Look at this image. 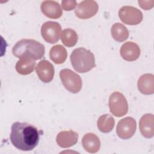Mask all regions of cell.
<instances>
[{
    "instance_id": "cell-4",
    "label": "cell",
    "mask_w": 154,
    "mask_h": 154,
    "mask_svg": "<svg viewBox=\"0 0 154 154\" xmlns=\"http://www.w3.org/2000/svg\"><path fill=\"white\" fill-rule=\"evenodd\" d=\"M60 77L64 87L70 93H77L82 88V79L79 75L70 69H64L60 71Z\"/></svg>"
},
{
    "instance_id": "cell-11",
    "label": "cell",
    "mask_w": 154,
    "mask_h": 154,
    "mask_svg": "<svg viewBox=\"0 0 154 154\" xmlns=\"http://www.w3.org/2000/svg\"><path fill=\"white\" fill-rule=\"evenodd\" d=\"M121 57L128 61H133L138 58L140 55V48L132 42H127L123 44L120 49Z\"/></svg>"
},
{
    "instance_id": "cell-22",
    "label": "cell",
    "mask_w": 154,
    "mask_h": 154,
    "mask_svg": "<svg viewBox=\"0 0 154 154\" xmlns=\"http://www.w3.org/2000/svg\"><path fill=\"white\" fill-rule=\"evenodd\" d=\"M77 2L76 1H69L63 0L61 1V6L65 11H71L73 10L77 5Z\"/></svg>"
},
{
    "instance_id": "cell-6",
    "label": "cell",
    "mask_w": 154,
    "mask_h": 154,
    "mask_svg": "<svg viewBox=\"0 0 154 154\" xmlns=\"http://www.w3.org/2000/svg\"><path fill=\"white\" fill-rule=\"evenodd\" d=\"M120 20L127 25H135L143 20V13L138 8L132 6H123L119 11Z\"/></svg>"
},
{
    "instance_id": "cell-9",
    "label": "cell",
    "mask_w": 154,
    "mask_h": 154,
    "mask_svg": "<svg viewBox=\"0 0 154 154\" xmlns=\"http://www.w3.org/2000/svg\"><path fill=\"white\" fill-rule=\"evenodd\" d=\"M98 9V4L95 1L85 0L77 5L75 13L78 18L86 19L94 16L97 13Z\"/></svg>"
},
{
    "instance_id": "cell-16",
    "label": "cell",
    "mask_w": 154,
    "mask_h": 154,
    "mask_svg": "<svg viewBox=\"0 0 154 154\" xmlns=\"http://www.w3.org/2000/svg\"><path fill=\"white\" fill-rule=\"evenodd\" d=\"M138 90L144 94H152L154 93V76L146 73L141 76L137 82Z\"/></svg>"
},
{
    "instance_id": "cell-14",
    "label": "cell",
    "mask_w": 154,
    "mask_h": 154,
    "mask_svg": "<svg viewBox=\"0 0 154 154\" xmlns=\"http://www.w3.org/2000/svg\"><path fill=\"white\" fill-rule=\"evenodd\" d=\"M154 117L152 114L143 115L139 122V128L141 135L147 138H150L154 135Z\"/></svg>"
},
{
    "instance_id": "cell-8",
    "label": "cell",
    "mask_w": 154,
    "mask_h": 154,
    "mask_svg": "<svg viewBox=\"0 0 154 154\" xmlns=\"http://www.w3.org/2000/svg\"><path fill=\"white\" fill-rule=\"evenodd\" d=\"M136 129L137 123L135 119L131 117H127L118 122L116 127V133L120 138L127 140L134 135Z\"/></svg>"
},
{
    "instance_id": "cell-18",
    "label": "cell",
    "mask_w": 154,
    "mask_h": 154,
    "mask_svg": "<svg viewBox=\"0 0 154 154\" xmlns=\"http://www.w3.org/2000/svg\"><path fill=\"white\" fill-rule=\"evenodd\" d=\"M67 57L66 49L61 45H57L51 48L49 52L51 60L55 64H60L63 63Z\"/></svg>"
},
{
    "instance_id": "cell-3",
    "label": "cell",
    "mask_w": 154,
    "mask_h": 154,
    "mask_svg": "<svg viewBox=\"0 0 154 154\" xmlns=\"http://www.w3.org/2000/svg\"><path fill=\"white\" fill-rule=\"evenodd\" d=\"M70 58L73 69L77 72H89L96 66L93 54L84 48H78L74 49Z\"/></svg>"
},
{
    "instance_id": "cell-15",
    "label": "cell",
    "mask_w": 154,
    "mask_h": 154,
    "mask_svg": "<svg viewBox=\"0 0 154 154\" xmlns=\"http://www.w3.org/2000/svg\"><path fill=\"white\" fill-rule=\"evenodd\" d=\"M82 144L88 153H94L99 151L100 147V141L98 137L93 133H87L84 135L82 139Z\"/></svg>"
},
{
    "instance_id": "cell-2",
    "label": "cell",
    "mask_w": 154,
    "mask_h": 154,
    "mask_svg": "<svg viewBox=\"0 0 154 154\" xmlns=\"http://www.w3.org/2000/svg\"><path fill=\"white\" fill-rule=\"evenodd\" d=\"M13 54L19 58H26L37 60L44 57L45 48L41 43L32 39H22L12 49Z\"/></svg>"
},
{
    "instance_id": "cell-20",
    "label": "cell",
    "mask_w": 154,
    "mask_h": 154,
    "mask_svg": "<svg viewBox=\"0 0 154 154\" xmlns=\"http://www.w3.org/2000/svg\"><path fill=\"white\" fill-rule=\"evenodd\" d=\"M114 119L111 115L106 114L99 117L98 119L97 125L100 131L103 133L111 132L114 127Z\"/></svg>"
},
{
    "instance_id": "cell-13",
    "label": "cell",
    "mask_w": 154,
    "mask_h": 154,
    "mask_svg": "<svg viewBox=\"0 0 154 154\" xmlns=\"http://www.w3.org/2000/svg\"><path fill=\"white\" fill-rule=\"evenodd\" d=\"M40 8L43 14L51 19L60 18L63 14L60 4L55 1H44Z\"/></svg>"
},
{
    "instance_id": "cell-10",
    "label": "cell",
    "mask_w": 154,
    "mask_h": 154,
    "mask_svg": "<svg viewBox=\"0 0 154 154\" xmlns=\"http://www.w3.org/2000/svg\"><path fill=\"white\" fill-rule=\"evenodd\" d=\"M36 73L39 79L45 83L51 82L54 76V67L48 60H41L35 67Z\"/></svg>"
},
{
    "instance_id": "cell-19",
    "label": "cell",
    "mask_w": 154,
    "mask_h": 154,
    "mask_svg": "<svg viewBox=\"0 0 154 154\" xmlns=\"http://www.w3.org/2000/svg\"><path fill=\"white\" fill-rule=\"evenodd\" d=\"M112 38L117 42L125 41L129 37V31L127 28L120 23H116L112 25L111 29Z\"/></svg>"
},
{
    "instance_id": "cell-23",
    "label": "cell",
    "mask_w": 154,
    "mask_h": 154,
    "mask_svg": "<svg viewBox=\"0 0 154 154\" xmlns=\"http://www.w3.org/2000/svg\"><path fill=\"white\" fill-rule=\"evenodd\" d=\"M139 5L144 10H148L153 7L154 1H138Z\"/></svg>"
},
{
    "instance_id": "cell-5",
    "label": "cell",
    "mask_w": 154,
    "mask_h": 154,
    "mask_svg": "<svg viewBox=\"0 0 154 154\" xmlns=\"http://www.w3.org/2000/svg\"><path fill=\"white\" fill-rule=\"evenodd\" d=\"M109 108L111 112L116 117H122L126 114L128 103L125 96L119 91L111 94L109 98Z\"/></svg>"
},
{
    "instance_id": "cell-21",
    "label": "cell",
    "mask_w": 154,
    "mask_h": 154,
    "mask_svg": "<svg viewBox=\"0 0 154 154\" xmlns=\"http://www.w3.org/2000/svg\"><path fill=\"white\" fill-rule=\"evenodd\" d=\"M61 39L63 43L67 47L74 46L78 41V34L71 28L64 29L61 34Z\"/></svg>"
},
{
    "instance_id": "cell-7",
    "label": "cell",
    "mask_w": 154,
    "mask_h": 154,
    "mask_svg": "<svg viewBox=\"0 0 154 154\" xmlns=\"http://www.w3.org/2000/svg\"><path fill=\"white\" fill-rule=\"evenodd\" d=\"M61 26L59 23L53 21L45 22L41 27V34L44 40L49 43H57L60 38Z\"/></svg>"
},
{
    "instance_id": "cell-17",
    "label": "cell",
    "mask_w": 154,
    "mask_h": 154,
    "mask_svg": "<svg viewBox=\"0 0 154 154\" xmlns=\"http://www.w3.org/2000/svg\"><path fill=\"white\" fill-rule=\"evenodd\" d=\"M36 63L35 60L30 58H20L16 64V70L20 75H26L31 73L35 67Z\"/></svg>"
},
{
    "instance_id": "cell-12",
    "label": "cell",
    "mask_w": 154,
    "mask_h": 154,
    "mask_svg": "<svg viewBox=\"0 0 154 154\" xmlns=\"http://www.w3.org/2000/svg\"><path fill=\"white\" fill-rule=\"evenodd\" d=\"M78 134L72 130L60 132L56 137L58 145L63 148L70 147L76 144L78 141Z\"/></svg>"
},
{
    "instance_id": "cell-1",
    "label": "cell",
    "mask_w": 154,
    "mask_h": 154,
    "mask_svg": "<svg viewBox=\"0 0 154 154\" xmlns=\"http://www.w3.org/2000/svg\"><path fill=\"white\" fill-rule=\"evenodd\" d=\"M10 138L17 149L29 151L38 144L40 133L36 127L29 123L16 122L11 125Z\"/></svg>"
}]
</instances>
